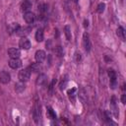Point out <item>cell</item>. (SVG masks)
Wrapping results in <instances>:
<instances>
[{"label": "cell", "mask_w": 126, "mask_h": 126, "mask_svg": "<svg viewBox=\"0 0 126 126\" xmlns=\"http://www.w3.org/2000/svg\"><path fill=\"white\" fill-rule=\"evenodd\" d=\"M40 116H41V111H40V104L38 101H35L32 107V117L35 123H38L40 120Z\"/></svg>", "instance_id": "1"}, {"label": "cell", "mask_w": 126, "mask_h": 126, "mask_svg": "<svg viewBox=\"0 0 126 126\" xmlns=\"http://www.w3.org/2000/svg\"><path fill=\"white\" fill-rule=\"evenodd\" d=\"M30 78H31V71H30L29 68L23 69V70H21V71L19 72V80H20L21 82H24V83H25V82L29 81Z\"/></svg>", "instance_id": "2"}, {"label": "cell", "mask_w": 126, "mask_h": 126, "mask_svg": "<svg viewBox=\"0 0 126 126\" xmlns=\"http://www.w3.org/2000/svg\"><path fill=\"white\" fill-rule=\"evenodd\" d=\"M107 74H108V77L110 79V87L112 89H115L116 86H117V81H116V74H115L114 70L113 69H108Z\"/></svg>", "instance_id": "3"}, {"label": "cell", "mask_w": 126, "mask_h": 126, "mask_svg": "<svg viewBox=\"0 0 126 126\" xmlns=\"http://www.w3.org/2000/svg\"><path fill=\"white\" fill-rule=\"evenodd\" d=\"M83 45H84V48L87 52H89L92 48V43H91V40H90V36L87 32H85L84 35H83Z\"/></svg>", "instance_id": "4"}, {"label": "cell", "mask_w": 126, "mask_h": 126, "mask_svg": "<svg viewBox=\"0 0 126 126\" xmlns=\"http://www.w3.org/2000/svg\"><path fill=\"white\" fill-rule=\"evenodd\" d=\"M19 46L22 48V49H30L31 47V41L26 37V36H23L21 37L20 41H19Z\"/></svg>", "instance_id": "5"}, {"label": "cell", "mask_w": 126, "mask_h": 126, "mask_svg": "<svg viewBox=\"0 0 126 126\" xmlns=\"http://www.w3.org/2000/svg\"><path fill=\"white\" fill-rule=\"evenodd\" d=\"M11 81V76L8 72L6 71H1L0 72V83L2 84H8Z\"/></svg>", "instance_id": "6"}, {"label": "cell", "mask_w": 126, "mask_h": 126, "mask_svg": "<svg viewBox=\"0 0 126 126\" xmlns=\"http://www.w3.org/2000/svg\"><path fill=\"white\" fill-rule=\"evenodd\" d=\"M9 66L12 69H18L22 66V61L19 58H11L9 61Z\"/></svg>", "instance_id": "7"}, {"label": "cell", "mask_w": 126, "mask_h": 126, "mask_svg": "<svg viewBox=\"0 0 126 126\" xmlns=\"http://www.w3.org/2000/svg\"><path fill=\"white\" fill-rule=\"evenodd\" d=\"M31 28L30 27H24V28H22V27H20L19 29H18V31L16 32V34L17 35H20L21 37H23V36H26L27 34H29L30 33V32H31Z\"/></svg>", "instance_id": "8"}, {"label": "cell", "mask_w": 126, "mask_h": 126, "mask_svg": "<svg viewBox=\"0 0 126 126\" xmlns=\"http://www.w3.org/2000/svg\"><path fill=\"white\" fill-rule=\"evenodd\" d=\"M34 19H35V16L32 12H26L25 15H24V20L27 24H32L34 22Z\"/></svg>", "instance_id": "9"}, {"label": "cell", "mask_w": 126, "mask_h": 126, "mask_svg": "<svg viewBox=\"0 0 126 126\" xmlns=\"http://www.w3.org/2000/svg\"><path fill=\"white\" fill-rule=\"evenodd\" d=\"M8 54L11 58H19L20 55H21V51L19 48H15V47H12V48H9L8 49Z\"/></svg>", "instance_id": "10"}, {"label": "cell", "mask_w": 126, "mask_h": 126, "mask_svg": "<svg viewBox=\"0 0 126 126\" xmlns=\"http://www.w3.org/2000/svg\"><path fill=\"white\" fill-rule=\"evenodd\" d=\"M45 56H46V54H45V52H44L43 50H37V51L35 52L34 58H35V61H36V62L41 63V62H43V60L45 59Z\"/></svg>", "instance_id": "11"}, {"label": "cell", "mask_w": 126, "mask_h": 126, "mask_svg": "<svg viewBox=\"0 0 126 126\" xmlns=\"http://www.w3.org/2000/svg\"><path fill=\"white\" fill-rule=\"evenodd\" d=\"M110 110H111V112L113 113V115H114L115 117H118V116H119L118 107H117V105H116V102H115V98H114V97H112L111 102H110Z\"/></svg>", "instance_id": "12"}, {"label": "cell", "mask_w": 126, "mask_h": 126, "mask_svg": "<svg viewBox=\"0 0 126 126\" xmlns=\"http://www.w3.org/2000/svg\"><path fill=\"white\" fill-rule=\"evenodd\" d=\"M47 82V77L45 74H39L36 79V85L37 86H43Z\"/></svg>", "instance_id": "13"}, {"label": "cell", "mask_w": 126, "mask_h": 126, "mask_svg": "<svg viewBox=\"0 0 126 126\" xmlns=\"http://www.w3.org/2000/svg\"><path fill=\"white\" fill-rule=\"evenodd\" d=\"M31 8H32V2L30 0H25L21 5V10L23 12H29Z\"/></svg>", "instance_id": "14"}, {"label": "cell", "mask_w": 126, "mask_h": 126, "mask_svg": "<svg viewBox=\"0 0 126 126\" xmlns=\"http://www.w3.org/2000/svg\"><path fill=\"white\" fill-rule=\"evenodd\" d=\"M25 89H26V86H25V84H24V82H19V83H17L16 85H15V91H16V93H18V94H21V93H23L24 91H25Z\"/></svg>", "instance_id": "15"}, {"label": "cell", "mask_w": 126, "mask_h": 126, "mask_svg": "<svg viewBox=\"0 0 126 126\" xmlns=\"http://www.w3.org/2000/svg\"><path fill=\"white\" fill-rule=\"evenodd\" d=\"M30 71H32V72H34V73H37V72H39L40 70H41V66H40V63H38V62H36V63H32L31 66H30Z\"/></svg>", "instance_id": "16"}, {"label": "cell", "mask_w": 126, "mask_h": 126, "mask_svg": "<svg viewBox=\"0 0 126 126\" xmlns=\"http://www.w3.org/2000/svg\"><path fill=\"white\" fill-rule=\"evenodd\" d=\"M35 40L36 41H38V42H40V41H42L43 40V37H44V34H43V31L41 30V29H38L37 31H36V32H35Z\"/></svg>", "instance_id": "17"}, {"label": "cell", "mask_w": 126, "mask_h": 126, "mask_svg": "<svg viewBox=\"0 0 126 126\" xmlns=\"http://www.w3.org/2000/svg\"><path fill=\"white\" fill-rule=\"evenodd\" d=\"M67 94H68V96H69L70 100H72L74 102L75 101V98H76V94H77V90L75 88H73V89L69 90Z\"/></svg>", "instance_id": "18"}, {"label": "cell", "mask_w": 126, "mask_h": 126, "mask_svg": "<svg viewBox=\"0 0 126 126\" xmlns=\"http://www.w3.org/2000/svg\"><path fill=\"white\" fill-rule=\"evenodd\" d=\"M116 34L118 37H120L122 40H125V32H124V29L122 27H119L117 30H116Z\"/></svg>", "instance_id": "19"}, {"label": "cell", "mask_w": 126, "mask_h": 126, "mask_svg": "<svg viewBox=\"0 0 126 126\" xmlns=\"http://www.w3.org/2000/svg\"><path fill=\"white\" fill-rule=\"evenodd\" d=\"M64 33H65V36H66V39L67 40H70L71 39V29L69 26H65L64 28Z\"/></svg>", "instance_id": "20"}, {"label": "cell", "mask_w": 126, "mask_h": 126, "mask_svg": "<svg viewBox=\"0 0 126 126\" xmlns=\"http://www.w3.org/2000/svg\"><path fill=\"white\" fill-rule=\"evenodd\" d=\"M53 51H54V53H55L57 56H59V57L63 55V49H62V47H61L60 45L56 46V47L54 48V50H53Z\"/></svg>", "instance_id": "21"}, {"label": "cell", "mask_w": 126, "mask_h": 126, "mask_svg": "<svg viewBox=\"0 0 126 126\" xmlns=\"http://www.w3.org/2000/svg\"><path fill=\"white\" fill-rule=\"evenodd\" d=\"M79 97L81 98L82 101H86L87 99V94H86V92L84 89H81L80 92H79Z\"/></svg>", "instance_id": "22"}, {"label": "cell", "mask_w": 126, "mask_h": 126, "mask_svg": "<svg viewBox=\"0 0 126 126\" xmlns=\"http://www.w3.org/2000/svg\"><path fill=\"white\" fill-rule=\"evenodd\" d=\"M19 28H20V26H19L17 23H13V24L9 27V30H10L11 32H15V33H16V32L18 31Z\"/></svg>", "instance_id": "23"}, {"label": "cell", "mask_w": 126, "mask_h": 126, "mask_svg": "<svg viewBox=\"0 0 126 126\" xmlns=\"http://www.w3.org/2000/svg\"><path fill=\"white\" fill-rule=\"evenodd\" d=\"M104 9H105V4H104V3H99V4L97 5V8H96V11H97V13H99V14H101V13H103V11H104Z\"/></svg>", "instance_id": "24"}, {"label": "cell", "mask_w": 126, "mask_h": 126, "mask_svg": "<svg viewBox=\"0 0 126 126\" xmlns=\"http://www.w3.org/2000/svg\"><path fill=\"white\" fill-rule=\"evenodd\" d=\"M38 10L40 13H44L47 11V5L46 4H42V5H39L38 6Z\"/></svg>", "instance_id": "25"}, {"label": "cell", "mask_w": 126, "mask_h": 126, "mask_svg": "<svg viewBox=\"0 0 126 126\" xmlns=\"http://www.w3.org/2000/svg\"><path fill=\"white\" fill-rule=\"evenodd\" d=\"M47 109H48V113H49V115L51 116V118H52V119H55V118H56V114H55V112L53 111V109H52L51 107H47Z\"/></svg>", "instance_id": "26"}, {"label": "cell", "mask_w": 126, "mask_h": 126, "mask_svg": "<svg viewBox=\"0 0 126 126\" xmlns=\"http://www.w3.org/2000/svg\"><path fill=\"white\" fill-rule=\"evenodd\" d=\"M81 59H82L81 53H80V52H76V53H75V61H76L77 63H79V62L81 61Z\"/></svg>", "instance_id": "27"}, {"label": "cell", "mask_w": 126, "mask_h": 126, "mask_svg": "<svg viewBox=\"0 0 126 126\" xmlns=\"http://www.w3.org/2000/svg\"><path fill=\"white\" fill-rule=\"evenodd\" d=\"M121 102H122L123 104H125V102H126V94H123L122 96H121Z\"/></svg>", "instance_id": "28"}, {"label": "cell", "mask_w": 126, "mask_h": 126, "mask_svg": "<svg viewBox=\"0 0 126 126\" xmlns=\"http://www.w3.org/2000/svg\"><path fill=\"white\" fill-rule=\"evenodd\" d=\"M66 84H67V82H64V83H61V84H60V90H61V91H63V90L65 89Z\"/></svg>", "instance_id": "29"}, {"label": "cell", "mask_w": 126, "mask_h": 126, "mask_svg": "<svg viewBox=\"0 0 126 126\" xmlns=\"http://www.w3.org/2000/svg\"><path fill=\"white\" fill-rule=\"evenodd\" d=\"M88 26H89V22H88L87 20H85V21H84V27H85V28H87Z\"/></svg>", "instance_id": "30"}, {"label": "cell", "mask_w": 126, "mask_h": 126, "mask_svg": "<svg viewBox=\"0 0 126 126\" xmlns=\"http://www.w3.org/2000/svg\"><path fill=\"white\" fill-rule=\"evenodd\" d=\"M73 1H74L75 3H77V2H78V0H73Z\"/></svg>", "instance_id": "31"}]
</instances>
